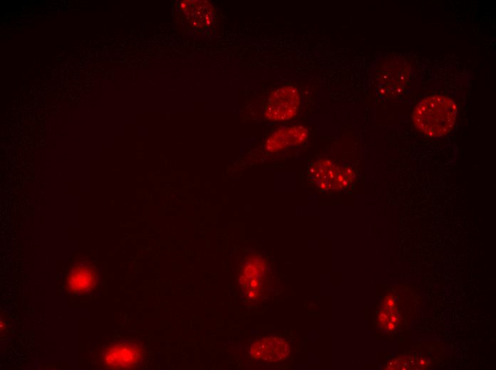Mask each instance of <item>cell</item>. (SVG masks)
I'll use <instances>...</instances> for the list:
<instances>
[{"instance_id":"6da1fadb","label":"cell","mask_w":496,"mask_h":370,"mask_svg":"<svg viewBox=\"0 0 496 370\" xmlns=\"http://www.w3.org/2000/svg\"><path fill=\"white\" fill-rule=\"evenodd\" d=\"M456 117L457 110L453 100L445 96L432 95L420 100L412 120L424 135L438 137L452 131Z\"/></svg>"},{"instance_id":"7a4b0ae2","label":"cell","mask_w":496,"mask_h":370,"mask_svg":"<svg viewBox=\"0 0 496 370\" xmlns=\"http://www.w3.org/2000/svg\"><path fill=\"white\" fill-rule=\"evenodd\" d=\"M300 103L299 91L286 85L272 93L265 108L266 117L272 121L287 120L297 112Z\"/></svg>"},{"instance_id":"3957f363","label":"cell","mask_w":496,"mask_h":370,"mask_svg":"<svg viewBox=\"0 0 496 370\" xmlns=\"http://www.w3.org/2000/svg\"><path fill=\"white\" fill-rule=\"evenodd\" d=\"M308 179L321 191L342 189L347 180L343 171L328 159L315 162L308 169Z\"/></svg>"},{"instance_id":"277c9868","label":"cell","mask_w":496,"mask_h":370,"mask_svg":"<svg viewBox=\"0 0 496 370\" xmlns=\"http://www.w3.org/2000/svg\"><path fill=\"white\" fill-rule=\"evenodd\" d=\"M180 13L187 26L203 31L212 23V4L202 0H184L178 3Z\"/></svg>"},{"instance_id":"5b68a950","label":"cell","mask_w":496,"mask_h":370,"mask_svg":"<svg viewBox=\"0 0 496 370\" xmlns=\"http://www.w3.org/2000/svg\"><path fill=\"white\" fill-rule=\"evenodd\" d=\"M289 352V344L284 339L277 337H265L257 341L249 349V354L253 358L269 363L285 359Z\"/></svg>"},{"instance_id":"8992f818","label":"cell","mask_w":496,"mask_h":370,"mask_svg":"<svg viewBox=\"0 0 496 370\" xmlns=\"http://www.w3.org/2000/svg\"><path fill=\"white\" fill-rule=\"evenodd\" d=\"M142 350L139 345L123 341L114 344L104 356L105 364L113 368L125 369L135 366L140 360Z\"/></svg>"},{"instance_id":"52a82bcc","label":"cell","mask_w":496,"mask_h":370,"mask_svg":"<svg viewBox=\"0 0 496 370\" xmlns=\"http://www.w3.org/2000/svg\"><path fill=\"white\" fill-rule=\"evenodd\" d=\"M308 135V130L301 126L282 128L269 137L266 149L269 152H277L296 146L305 141Z\"/></svg>"},{"instance_id":"ba28073f","label":"cell","mask_w":496,"mask_h":370,"mask_svg":"<svg viewBox=\"0 0 496 370\" xmlns=\"http://www.w3.org/2000/svg\"><path fill=\"white\" fill-rule=\"evenodd\" d=\"M96 275L91 268L80 265L68 276V286L75 292L83 293L93 287Z\"/></svg>"}]
</instances>
